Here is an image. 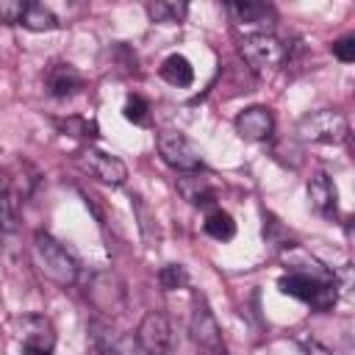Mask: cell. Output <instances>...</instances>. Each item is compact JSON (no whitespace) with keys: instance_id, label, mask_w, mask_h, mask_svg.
<instances>
[{"instance_id":"obj_1","label":"cell","mask_w":355,"mask_h":355,"mask_svg":"<svg viewBox=\"0 0 355 355\" xmlns=\"http://www.w3.org/2000/svg\"><path fill=\"white\" fill-rule=\"evenodd\" d=\"M277 288L300 302L313 305L316 311H327L336 305V280L327 272H305L291 269L277 280Z\"/></svg>"},{"instance_id":"obj_2","label":"cell","mask_w":355,"mask_h":355,"mask_svg":"<svg viewBox=\"0 0 355 355\" xmlns=\"http://www.w3.org/2000/svg\"><path fill=\"white\" fill-rule=\"evenodd\" d=\"M33 255H36L39 269L50 280H55L58 286H72L78 280L80 266H78L75 255L58 239H53L50 233H36L33 236Z\"/></svg>"},{"instance_id":"obj_3","label":"cell","mask_w":355,"mask_h":355,"mask_svg":"<svg viewBox=\"0 0 355 355\" xmlns=\"http://www.w3.org/2000/svg\"><path fill=\"white\" fill-rule=\"evenodd\" d=\"M297 133L300 139L316 144H344L349 139V122L336 108H319L297 122Z\"/></svg>"},{"instance_id":"obj_4","label":"cell","mask_w":355,"mask_h":355,"mask_svg":"<svg viewBox=\"0 0 355 355\" xmlns=\"http://www.w3.org/2000/svg\"><path fill=\"white\" fill-rule=\"evenodd\" d=\"M241 58L255 69V72H272L277 67H283V61L288 58V47L272 33H247L239 44Z\"/></svg>"},{"instance_id":"obj_5","label":"cell","mask_w":355,"mask_h":355,"mask_svg":"<svg viewBox=\"0 0 355 355\" xmlns=\"http://www.w3.org/2000/svg\"><path fill=\"white\" fill-rule=\"evenodd\" d=\"M158 153H161L164 164H169L178 172H197L202 166V155H200L197 144L180 130H161Z\"/></svg>"},{"instance_id":"obj_6","label":"cell","mask_w":355,"mask_h":355,"mask_svg":"<svg viewBox=\"0 0 355 355\" xmlns=\"http://www.w3.org/2000/svg\"><path fill=\"white\" fill-rule=\"evenodd\" d=\"M136 344L147 355H172L175 349V333L169 319L161 311H147L136 330Z\"/></svg>"},{"instance_id":"obj_7","label":"cell","mask_w":355,"mask_h":355,"mask_svg":"<svg viewBox=\"0 0 355 355\" xmlns=\"http://www.w3.org/2000/svg\"><path fill=\"white\" fill-rule=\"evenodd\" d=\"M189 333H191V341L197 344V349H205V347H222V330H219V322L216 316L211 313V308L205 305V300H197L194 302V311H191V319H189Z\"/></svg>"},{"instance_id":"obj_8","label":"cell","mask_w":355,"mask_h":355,"mask_svg":"<svg viewBox=\"0 0 355 355\" xmlns=\"http://www.w3.org/2000/svg\"><path fill=\"white\" fill-rule=\"evenodd\" d=\"M236 130L247 141H266L275 133V116L266 105H250L236 116Z\"/></svg>"},{"instance_id":"obj_9","label":"cell","mask_w":355,"mask_h":355,"mask_svg":"<svg viewBox=\"0 0 355 355\" xmlns=\"http://www.w3.org/2000/svg\"><path fill=\"white\" fill-rule=\"evenodd\" d=\"M80 166L89 169L97 180L103 183H111V186H122L125 178H128V166L116 158V155H108L103 150H86L80 155Z\"/></svg>"},{"instance_id":"obj_10","label":"cell","mask_w":355,"mask_h":355,"mask_svg":"<svg viewBox=\"0 0 355 355\" xmlns=\"http://www.w3.org/2000/svg\"><path fill=\"white\" fill-rule=\"evenodd\" d=\"M44 86H47V92H50L53 97L67 100V97H72V94H78V92L83 89V75H80L72 64H67V61H55V64L47 67Z\"/></svg>"},{"instance_id":"obj_11","label":"cell","mask_w":355,"mask_h":355,"mask_svg":"<svg viewBox=\"0 0 355 355\" xmlns=\"http://www.w3.org/2000/svg\"><path fill=\"white\" fill-rule=\"evenodd\" d=\"M225 8H227L230 19H233L239 28H255L252 33H266V28H269L272 19H275V11H272L266 3L244 0V3H227Z\"/></svg>"},{"instance_id":"obj_12","label":"cell","mask_w":355,"mask_h":355,"mask_svg":"<svg viewBox=\"0 0 355 355\" xmlns=\"http://www.w3.org/2000/svg\"><path fill=\"white\" fill-rule=\"evenodd\" d=\"M19 338H22V349H36V352H47L53 349V324L44 316L28 313L19 319Z\"/></svg>"},{"instance_id":"obj_13","label":"cell","mask_w":355,"mask_h":355,"mask_svg":"<svg viewBox=\"0 0 355 355\" xmlns=\"http://www.w3.org/2000/svg\"><path fill=\"white\" fill-rule=\"evenodd\" d=\"M178 194L189 202V205H197V208H205V205H214L216 202V189L208 178L197 175V172H183L178 178Z\"/></svg>"},{"instance_id":"obj_14","label":"cell","mask_w":355,"mask_h":355,"mask_svg":"<svg viewBox=\"0 0 355 355\" xmlns=\"http://www.w3.org/2000/svg\"><path fill=\"white\" fill-rule=\"evenodd\" d=\"M308 200H311V205L319 214L336 216V211H338V191H336V183H333V178L327 172L311 175V180H308Z\"/></svg>"},{"instance_id":"obj_15","label":"cell","mask_w":355,"mask_h":355,"mask_svg":"<svg viewBox=\"0 0 355 355\" xmlns=\"http://www.w3.org/2000/svg\"><path fill=\"white\" fill-rule=\"evenodd\" d=\"M92 341L100 355H133L136 352L133 338H128L125 333L111 330L108 324H100V322H92Z\"/></svg>"},{"instance_id":"obj_16","label":"cell","mask_w":355,"mask_h":355,"mask_svg":"<svg viewBox=\"0 0 355 355\" xmlns=\"http://www.w3.org/2000/svg\"><path fill=\"white\" fill-rule=\"evenodd\" d=\"M89 294L92 297H105L103 302H97V311H103V313H119L122 311V305L119 302H114V297L116 300H125V291H122V283L114 277V275H97L94 277V283H92V288H89Z\"/></svg>"},{"instance_id":"obj_17","label":"cell","mask_w":355,"mask_h":355,"mask_svg":"<svg viewBox=\"0 0 355 355\" xmlns=\"http://www.w3.org/2000/svg\"><path fill=\"white\" fill-rule=\"evenodd\" d=\"M161 78H164L166 83L178 86V89H183V86H191V83H194V67L189 64L186 55L172 53V55H166V58L161 61Z\"/></svg>"},{"instance_id":"obj_18","label":"cell","mask_w":355,"mask_h":355,"mask_svg":"<svg viewBox=\"0 0 355 355\" xmlns=\"http://www.w3.org/2000/svg\"><path fill=\"white\" fill-rule=\"evenodd\" d=\"M19 25L28 28V31H55L61 22H58V17L44 3H25Z\"/></svg>"},{"instance_id":"obj_19","label":"cell","mask_w":355,"mask_h":355,"mask_svg":"<svg viewBox=\"0 0 355 355\" xmlns=\"http://www.w3.org/2000/svg\"><path fill=\"white\" fill-rule=\"evenodd\" d=\"M186 14H189V6L183 0H153V3H147V17L158 25L183 22Z\"/></svg>"},{"instance_id":"obj_20","label":"cell","mask_w":355,"mask_h":355,"mask_svg":"<svg viewBox=\"0 0 355 355\" xmlns=\"http://www.w3.org/2000/svg\"><path fill=\"white\" fill-rule=\"evenodd\" d=\"M17 191L8 180V175L0 169V230H14L17 225Z\"/></svg>"},{"instance_id":"obj_21","label":"cell","mask_w":355,"mask_h":355,"mask_svg":"<svg viewBox=\"0 0 355 355\" xmlns=\"http://www.w3.org/2000/svg\"><path fill=\"white\" fill-rule=\"evenodd\" d=\"M205 233L211 236V239H216V241H227V239H233L236 236V222H233V216L227 214V211H222V208H214L208 216H205Z\"/></svg>"},{"instance_id":"obj_22","label":"cell","mask_w":355,"mask_h":355,"mask_svg":"<svg viewBox=\"0 0 355 355\" xmlns=\"http://www.w3.org/2000/svg\"><path fill=\"white\" fill-rule=\"evenodd\" d=\"M158 283L164 286V291L186 288V286H189V272H186V266H180V263H166V266H161V272H158Z\"/></svg>"},{"instance_id":"obj_23","label":"cell","mask_w":355,"mask_h":355,"mask_svg":"<svg viewBox=\"0 0 355 355\" xmlns=\"http://www.w3.org/2000/svg\"><path fill=\"white\" fill-rule=\"evenodd\" d=\"M122 114H125V119L133 122V125H147V122H150V105H147V100L139 97V94H130V97L125 100Z\"/></svg>"},{"instance_id":"obj_24","label":"cell","mask_w":355,"mask_h":355,"mask_svg":"<svg viewBox=\"0 0 355 355\" xmlns=\"http://www.w3.org/2000/svg\"><path fill=\"white\" fill-rule=\"evenodd\" d=\"M58 128H61L64 133H69V136H83V139L97 136V125H94V122H86V119H80V116L61 119V122H58Z\"/></svg>"},{"instance_id":"obj_25","label":"cell","mask_w":355,"mask_h":355,"mask_svg":"<svg viewBox=\"0 0 355 355\" xmlns=\"http://www.w3.org/2000/svg\"><path fill=\"white\" fill-rule=\"evenodd\" d=\"M133 205H136V214H139V225H141V233H144V239L147 241H158V225H155V219L150 216V211L139 202V197H133Z\"/></svg>"},{"instance_id":"obj_26","label":"cell","mask_w":355,"mask_h":355,"mask_svg":"<svg viewBox=\"0 0 355 355\" xmlns=\"http://www.w3.org/2000/svg\"><path fill=\"white\" fill-rule=\"evenodd\" d=\"M22 8V0H0V25H19Z\"/></svg>"},{"instance_id":"obj_27","label":"cell","mask_w":355,"mask_h":355,"mask_svg":"<svg viewBox=\"0 0 355 355\" xmlns=\"http://www.w3.org/2000/svg\"><path fill=\"white\" fill-rule=\"evenodd\" d=\"M333 55H336L338 61H344V64L355 61V39H352V36H344V39L333 42Z\"/></svg>"},{"instance_id":"obj_28","label":"cell","mask_w":355,"mask_h":355,"mask_svg":"<svg viewBox=\"0 0 355 355\" xmlns=\"http://www.w3.org/2000/svg\"><path fill=\"white\" fill-rule=\"evenodd\" d=\"M302 347H305V352L308 355H338V352H333V349H327V347H322L319 341H308V338H302Z\"/></svg>"},{"instance_id":"obj_29","label":"cell","mask_w":355,"mask_h":355,"mask_svg":"<svg viewBox=\"0 0 355 355\" xmlns=\"http://www.w3.org/2000/svg\"><path fill=\"white\" fill-rule=\"evenodd\" d=\"M197 355H227L225 344L222 347H205V349H197Z\"/></svg>"}]
</instances>
